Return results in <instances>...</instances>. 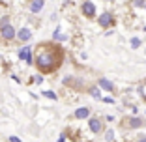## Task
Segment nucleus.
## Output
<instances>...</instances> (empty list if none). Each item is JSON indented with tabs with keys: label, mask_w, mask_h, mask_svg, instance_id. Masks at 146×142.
<instances>
[{
	"label": "nucleus",
	"mask_w": 146,
	"mask_h": 142,
	"mask_svg": "<svg viewBox=\"0 0 146 142\" xmlns=\"http://www.w3.org/2000/svg\"><path fill=\"white\" fill-rule=\"evenodd\" d=\"M58 142H66V135H64V133L60 135V138H58Z\"/></svg>",
	"instance_id": "obj_23"
},
{
	"label": "nucleus",
	"mask_w": 146,
	"mask_h": 142,
	"mask_svg": "<svg viewBox=\"0 0 146 142\" xmlns=\"http://www.w3.org/2000/svg\"><path fill=\"white\" fill-rule=\"evenodd\" d=\"M144 86H146V81H144Z\"/></svg>",
	"instance_id": "obj_25"
},
{
	"label": "nucleus",
	"mask_w": 146,
	"mask_h": 142,
	"mask_svg": "<svg viewBox=\"0 0 146 142\" xmlns=\"http://www.w3.org/2000/svg\"><path fill=\"white\" fill-rule=\"evenodd\" d=\"M15 34H17V30H15V26L11 24V22H6V24H0V39H4V41H13L15 39Z\"/></svg>",
	"instance_id": "obj_3"
},
{
	"label": "nucleus",
	"mask_w": 146,
	"mask_h": 142,
	"mask_svg": "<svg viewBox=\"0 0 146 142\" xmlns=\"http://www.w3.org/2000/svg\"><path fill=\"white\" fill-rule=\"evenodd\" d=\"M8 140H9V142H21V138H19V137H9Z\"/></svg>",
	"instance_id": "obj_21"
},
{
	"label": "nucleus",
	"mask_w": 146,
	"mask_h": 142,
	"mask_svg": "<svg viewBox=\"0 0 146 142\" xmlns=\"http://www.w3.org/2000/svg\"><path fill=\"white\" fill-rule=\"evenodd\" d=\"M144 8H146V6H144Z\"/></svg>",
	"instance_id": "obj_29"
},
{
	"label": "nucleus",
	"mask_w": 146,
	"mask_h": 142,
	"mask_svg": "<svg viewBox=\"0 0 146 142\" xmlns=\"http://www.w3.org/2000/svg\"><path fill=\"white\" fill-rule=\"evenodd\" d=\"M141 43H142V41L139 38H133V39H131V49H139V47H141Z\"/></svg>",
	"instance_id": "obj_16"
},
{
	"label": "nucleus",
	"mask_w": 146,
	"mask_h": 142,
	"mask_svg": "<svg viewBox=\"0 0 146 142\" xmlns=\"http://www.w3.org/2000/svg\"><path fill=\"white\" fill-rule=\"evenodd\" d=\"M28 2H30V0H28Z\"/></svg>",
	"instance_id": "obj_27"
},
{
	"label": "nucleus",
	"mask_w": 146,
	"mask_h": 142,
	"mask_svg": "<svg viewBox=\"0 0 146 142\" xmlns=\"http://www.w3.org/2000/svg\"><path fill=\"white\" fill-rule=\"evenodd\" d=\"M103 101H105V103H107V105H112V103H114V99H112V97H105Z\"/></svg>",
	"instance_id": "obj_20"
},
{
	"label": "nucleus",
	"mask_w": 146,
	"mask_h": 142,
	"mask_svg": "<svg viewBox=\"0 0 146 142\" xmlns=\"http://www.w3.org/2000/svg\"><path fill=\"white\" fill-rule=\"evenodd\" d=\"M19 58H21L25 64L32 65V47L30 45H25V47L19 49Z\"/></svg>",
	"instance_id": "obj_8"
},
{
	"label": "nucleus",
	"mask_w": 146,
	"mask_h": 142,
	"mask_svg": "<svg viewBox=\"0 0 146 142\" xmlns=\"http://www.w3.org/2000/svg\"><path fill=\"white\" fill-rule=\"evenodd\" d=\"M144 125H146V118H141V116H127L122 122L124 129H141Z\"/></svg>",
	"instance_id": "obj_2"
},
{
	"label": "nucleus",
	"mask_w": 146,
	"mask_h": 142,
	"mask_svg": "<svg viewBox=\"0 0 146 142\" xmlns=\"http://www.w3.org/2000/svg\"><path fill=\"white\" fill-rule=\"evenodd\" d=\"M45 6V0H30L28 2V8H30V13H39Z\"/></svg>",
	"instance_id": "obj_11"
},
{
	"label": "nucleus",
	"mask_w": 146,
	"mask_h": 142,
	"mask_svg": "<svg viewBox=\"0 0 146 142\" xmlns=\"http://www.w3.org/2000/svg\"><path fill=\"white\" fill-rule=\"evenodd\" d=\"M34 82L41 84V82H43V75H41V73H39V75H36V77H34Z\"/></svg>",
	"instance_id": "obj_18"
},
{
	"label": "nucleus",
	"mask_w": 146,
	"mask_h": 142,
	"mask_svg": "<svg viewBox=\"0 0 146 142\" xmlns=\"http://www.w3.org/2000/svg\"><path fill=\"white\" fill-rule=\"evenodd\" d=\"M98 24L101 26V28H112V26H114V15H112L111 11H103L98 17Z\"/></svg>",
	"instance_id": "obj_6"
},
{
	"label": "nucleus",
	"mask_w": 146,
	"mask_h": 142,
	"mask_svg": "<svg viewBox=\"0 0 146 142\" xmlns=\"http://www.w3.org/2000/svg\"><path fill=\"white\" fill-rule=\"evenodd\" d=\"M103 120H105V122H112V120H114V116H111V114H107V116H105Z\"/></svg>",
	"instance_id": "obj_22"
},
{
	"label": "nucleus",
	"mask_w": 146,
	"mask_h": 142,
	"mask_svg": "<svg viewBox=\"0 0 146 142\" xmlns=\"http://www.w3.org/2000/svg\"><path fill=\"white\" fill-rule=\"evenodd\" d=\"M109 2H111V0H109Z\"/></svg>",
	"instance_id": "obj_26"
},
{
	"label": "nucleus",
	"mask_w": 146,
	"mask_h": 142,
	"mask_svg": "<svg viewBox=\"0 0 146 142\" xmlns=\"http://www.w3.org/2000/svg\"><path fill=\"white\" fill-rule=\"evenodd\" d=\"M43 95H45V97H47V99H52V101H56V99H58V95H56L54 92H51V90L43 92Z\"/></svg>",
	"instance_id": "obj_15"
},
{
	"label": "nucleus",
	"mask_w": 146,
	"mask_h": 142,
	"mask_svg": "<svg viewBox=\"0 0 146 142\" xmlns=\"http://www.w3.org/2000/svg\"><path fill=\"white\" fill-rule=\"evenodd\" d=\"M98 86H99V88H103V90H107V92H114V90H116L114 82H111L109 79H105V77L98 81Z\"/></svg>",
	"instance_id": "obj_12"
},
{
	"label": "nucleus",
	"mask_w": 146,
	"mask_h": 142,
	"mask_svg": "<svg viewBox=\"0 0 146 142\" xmlns=\"http://www.w3.org/2000/svg\"><path fill=\"white\" fill-rule=\"evenodd\" d=\"M86 92H88L94 99H101V90H99L98 86H88V88H86Z\"/></svg>",
	"instance_id": "obj_13"
},
{
	"label": "nucleus",
	"mask_w": 146,
	"mask_h": 142,
	"mask_svg": "<svg viewBox=\"0 0 146 142\" xmlns=\"http://www.w3.org/2000/svg\"><path fill=\"white\" fill-rule=\"evenodd\" d=\"M137 142H146V137H139V138H137Z\"/></svg>",
	"instance_id": "obj_24"
},
{
	"label": "nucleus",
	"mask_w": 146,
	"mask_h": 142,
	"mask_svg": "<svg viewBox=\"0 0 146 142\" xmlns=\"http://www.w3.org/2000/svg\"><path fill=\"white\" fill-rule=\"evenodd\" d=\"M64 84L69 86V88H73V90H82V82L79 81V79H75V77H66Z\"/></svg>",
	"instance_id": "obj_10"
},
{
	"label": "nucleus",
	"mask_w": 146,
	"mask_h": 142,
	"mask_svg": "<svg viewBox=\"0 0 146 142\" xmlns=\"http://www.w3.org/2000/svg\"><path fill=\"white\" fill-rule=\"evenodd\" d=\"M88 127H90L92 133L96 135H101L105 131V120L103 118H98V116H88Z\"/></svg>",
	"instance_id": "obj_4"
},
{
	"label": "nucleus",
	"mask_w": 146,
	"mask_h": 142,
	"mask_svg": "<svg viewBox=\"0 0 146 142\" xmlns=\"http://www.w3.org/2000/svg\"><path fill=\"white\" fill-rule=\"evenodd\" d=\"M103 133H105V140H107V142L114 140V131H112V129H107V131H103Z\"/></svg>",
	"instance_id": "obj_14"
},
{
	"label": "nucleus",
	"mask_w": 146,
	"mask_h": 142,
	"mask_svg": "<svg viewBox=\"0 0 146 142\" xmlns=\"http://www.w3.org/2000/svg\"><path fill=\"white\" fill-rule=\"evenodd\" d=\"M6 22H9V17H8V15H4V17L0 19V24H6Z\"/></svg>",
	"instance_id": "obj_19"
},
{
	"label": "nucleus",
	"mask_w": 146,
	"mask_h": 142,
	"mask_svg": "<svg viewBox=\"0 0 146 142\" xmlns=\"http://www.w3.org/2000/svg\"><path fill=\"white\" fill-rule=\"evenodd\" d=\"M15 39H17V41H21V43H28V41L32 39V30L28 28V26L19 28L17 34H15Z\"/></svg>",
	"instance_id": "obj_7"
},
{
	"label": "nucleus",
	"mask_w": 146,
	"mask_h": 142,
	"mask_svg": "<svg viewBox=\"0 0 146 142\" xmlns=\"http://www.w3.org/2000/svg\"><path fill=\"white\" fill-rule=\"evenodd\" d=\"M88 116H90V108L88 107H81L71 114V118H75V120H86Z\"/></svg>",
	"instance_id": "obj_9"
},
{
	"label": "nucleus",
	"mask_w": 146,
	"mask_h": 142,
	"mask_svg": "<svg viewBox=\"0 0 146 142\" xmlns=\"http://www.w3.org/2000/svg\"><path fill=\"white\" fill-rule=\"evenodd\" d=\"M64 58H66L64 49L54 39L52 41H41L32 51V65L41 75H52L54 71H58L64 64Z\"/></svg>",
	"instance_id": "obj_1"
},
{
	"label": "nucleus",
	"mask_w": 146,
	"mask_h": 142,
	"mask_svg": "<svg viewBox=\"0 0 146 142\" xmlns=\"http://www.w3.org/2000/svg\"><path fill=\"white\" fill-rule=\"evenodd\" d=\"M81 13L84 15L86 19H94L96 13H98V9H96V4L92 2V0H84L81 4Z\"/></svg>",
	"instance_id": "obj_5"
},
{
	"label": "nucleus",
	"mask_w": 146,
	"mask_h": 142,
	"mask_svg": "<svg viewBox=\"0 0 146 142\" xmlns=\"http://www.w3.org/2000/svg\"><path fill=\"white\" fill-rule=\"evenodd\" d=\"M133 6H135V8H144L146 0H133Z\"/></svg>",
	"instance_id": "obj_17"
},
{
	"label": "nucleus",
	"mask_w": 146,
	"mask_h": 142,
	"mask_svg": "<svg viewBox=\"0 0 146 142\" xmlns=\"http://www.w3.org/2000/svg\"><path fill=\"white\" fill-rule=\"evenodd\" d=\"M144 30H146V28H144Z\"/></svg>",
	"instance_id": "obj_28"
}]
</instances>
